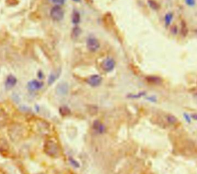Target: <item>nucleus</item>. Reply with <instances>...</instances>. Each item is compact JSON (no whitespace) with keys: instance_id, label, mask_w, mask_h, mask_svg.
Wrapping results in <instances>:
<instances>
[{"instance_id":"nucleus-1","label":"nucleus","mask_w":197,"mask_h":174,"mask_svg":"<svg viewBox=\"0 0 197 174\" xmlns=\"http://www.w3.org/2000/svg\"><path fill=\"white\" fill-rule=\"evenodd\" d=\"M8 132V136L13 142H19L24 137L25 128L22 124H11Z\"/></svg>"},{"instance_id":"nucleus-2","label":"nucleus","mask_w":197,"mask_h":174,"mask_svg":"<svg viewBox=\"0 0 197 174\" xmlns=\"http://www.w3.org/2000/svg\"><path fill=\"white\" fill-rule=\"evenodd\" d=\"M44 151L50 156H55L59 153V147L52 140H47L44 144Z\"/></svg>"},{"instance_id":"nucleus-3","label":"nucleus","mask_w":197,"mask_h":174,"mask_svg":"<svg viewBox=\"0 0 197 174\" xmlns=\"http://www.w3.org/2000/svg\"><path fill=\"white\" fill-rule=\"evenodd\" d=\"M50 16L52 20L58 22L63 18L64 12L60 6L56 5L51 9Z\"/></svg>"},{"instance_id":"nucleus-4","label":"nucleus","mask_w":197,"mask_h":174,"mask_svg":"<svg viewBox=\"0 0 197 174\" xmlns=\"http://www.w3.org/2000/svg\"><path fill=\"white\" fill-rule=\"evenodd\" d=\"M102 69L107 72L109 73L111 72L114 70V69L115 67V61L113 58L111 57H108L106 59H105L101 65Z\"/></svg>"},{"instance_id":"nucleus-5","label":"nucleus","mask_w":197,"mask_h":174,"mask_svg":"<svg viewBox=\"0 0 197 174\" xmlns=\"http://www.w3.org/2000/svg\"><path fill=\"white\" fill-rule=\"evenodd\" d=\"M86 47L91 52H95L100 47V43L95 37H89L86 40Z\"/></svg>"},{"instance_id":"nucleus-6","label":"nucleus","mask_w":197,"mask_h":174,"mask_svg":"<svg viewBox=\"0 0 197 174\" xmlns=\"http://www.w3.org/2000/svg\"><path fill=\"white\" fill-rule=\"evenodd\" d=\"M86 81L88 85L91 87H98L102 81V77L100 75H92L86 78Z\"/></svg>"},{"instance_id":"nucleus-7","label":"nucleus","mask_w":197,"mask_h":174,"mask_svg":"<svg viewBox=\"0 0 197 174\" xmlns=\"http://www.w3.org/2000/svg\"><path fill=\"white\" fill-rule=\"evenodd\" d=\"M43 86V83L36 80L29 81L28 83V89L31 91H35L41 89Z\"/></svg>"},{"instance_id":"nucleus-8","label":"nucleus","mask_w":197,"mask_h":174,"mask_svg":"<svg viewBox=\"0 0 197 174\" xmlns=\"http://www.w3.org/2000/svg\"><path fill=\"white\" fill-rule=\"evenodd\" d=\"M17 83V78L13 75H9L6 78L5 82V86L6 89H10L14 87Z\"/></svg>"},{"instance_id":"nucleus-9","label":"nucleus","mask_w":197,"mask_h":174,"mask_svg":"<svg viewBox=\"0 0 197 174\" xmlns=\"http://www.w3.org/2000/svg\"><path fill=\"white\" fill-rule=\"evenodd\" d=\"M56 91L58 94L65 95L67 94L69 91V86L67 83H61L57 86Z\"/></svg>"},{"instance_id":"nucleus-10","label":"nucleus","mask_w":197,"mask_h":174,"mask_svg":"<svg viewBox=\"0 0 197 174\" xmlns=\"http://www.w3.org/2000/svg\"><path fill=\"white\" fill-rule=\"evenodd\" d=\"M8 116L6 111L0 108V129L4 127L8 122Z\"/></svg>"},{"instance_id":"nucleus-11","label":"nucleus","mask_w":197,"mask_h":174,"mask_svg":"<svg viewBox=\"0 0 197 174\" xmlns=\"http://www.w3.org/2000/svg\"><path fill=\"white\" fill-rule=\"evenodd\" d=\"M146 80L148 83L153 85H160L162 83V80L161 77L155 75L148 76L146 77Z\"/></svg>"},{"instance_id":"nucleus-12","label":"nucleus","mask_w":197,"mask_h":174,"mask_svg":"<svg viewBox=\"0 0 197 174\" xmlns=\"http://www.w3.org/2000/svg\"><path fill=\"white\" fill-rule=\"evenodd\" d=\"M61 70H57L55 71L52 72L50 75L49 77V79H48V84L49 85H51L52 84H53L57 79L58 78V77H60V75H61Z\"/></svg>"},{"instance_id":"nucleus-13","label":"nucleus","mask_w":197,"mask_h":174,"mask_svg":"<svg viewBox=\"0 0 197 174\" xmlns=\"http://www.w3.org/2000/svg\"><path fill=\"white\" fill-rule=\"evenodd\" d=\"M93 129L99 133H103L105 131V127L104 124L99 121H95L93 124Z\"/></svg>"},{"instance_id":"nucleus-14","label":"nucleus","mask_w":197,"mask_h":174,"mask_svg":"<svg viewBox=\"0 0 197 174\" xmlns=\"http://www.w3.org/2000/svg\"><path fill=\"white\" fill-rule=\"evenodd\" d=\"M188 33V28L185 20H182L180 23V34L183 37H185Z\"/></svg>"},{"instance_id":"nucleus-15","label":"nucleus","mask_w":197,"mask_h":174,"mask_svg":"<svg viewBox=\"0 0 197 174\" xmlns=\"http://www.w3.org/2000/svg\"><path fill=\"white\" fill-rule=\"evenodd\" d=\"M9 149V145L7 141L2 138L0 139V152H5Z\"/></svg>"},{"instance_id":"nucleus-16","label":"nucleus","mask_w":197,"mask_h":174,"mask_svg":"<svg viewBox=\"0 0 197 174\" xmlns=\"http://www.w3.org/2000/svg\"><path fill=\"white\" fill-rule=\"evenodd\" d=\"M148 5L153 10L157 11L160 9V6L159 4L155 0H148Z\"/></svg>"},{"instance_id":"nucleus-17","label":"nucleus","mask_w":197,"mask_h":174,"mask_svg":"<svg viewBox=\"0 0 197 174\" xmlns=\"http://www.w3.org/2000/svg\"><path fill=\"white\" fill-rule=\"evenodd\" d=\"M166 120L170 124H176L178 122L177 118L171 114H169L166 116Z\"/></svg>"},{"instance_id":"nucleus-18","label":"nucleus","mask_w":197,"mask_h":174,"mask_svg":"<svg viewBox=\"0 0 197 174\" xmlns=\"http://www.w3.org/2000/svg\"><path fill=\"white\" fill-rule=\"evenodd\" d=\"M173 15L172 13H168L165 14L164 17V21L166 26H169L170 25L173 20Z\"/></svg>"},{"instance_id":"nucleus-19","label":"nucleus","mask_w":197,"mask_h":174,"mask_svg":"<svg viewBox=\"0 0 197 174\" xmlns=\"http://www.w3.org/2000/svg\"><path fill=\"white\" fill-rule=\"evenodd\" d=\"M80 20H81V17L80 13L77 11H75L72 15V18L73 23L74 24H77L80 23Z\"/></svg>"},{"instance_id":"nucleus-20","label":"nucleus","mask_w":197,"mask_h":174,"mask_svg":"<svg viewBox=\"0 0 197 174\" xmlns=\"http://www.w3.org/2000/svg\"><path fill=\"white\" fill-rule=\"evenodd\" d=\"M59 111L60 114L62 116H68L70 114V110L68 107H65V106H63L61 107L60 110Z\"/></svg>"},{"instance_id":"nucleus-21","label":"nucleus","mask_w":197,"mask_h":174,"mask_svg":"<svg viewBox=\"0 0 197 174\" xmlns=\"http://www.w3.org/2000/svg\"><path fill=\"white\" fill-rule=\"evenodd\" d=\"M81 34V29L78 27H75L72 31L71 36L72 38L75 39L78 37Z\"/></svg>"},{"instance_id":"nucleus-22","label":"nucleus","mask_w":197,"mask_h":174,"mask_svg":"<svg viewBox=\"0 0 197 174\" xmlns=\"http://www.w3.org/2000/svg\"><path fill=\"white\" fill-rule=\"evenodd\" d=\"M171 32L173 35H176L178 32V28L176 25H173L171 28Z\"/></svg>"},{"instance_id":"nucleus-23","label":"nucleus","mask_w":197,"mask_h":174,"mask_svg":"<svg viewBox=\"0 0 197 174\" xmlns=\"http://www.w3.org/2000/svg\"><path fill=\"white\" fill-rule=\"evenodd\" d=\"M185 1L186 4L190 6H194L196 4V0H185Z\"/></svg>"},{"instance_id":"nucleus-24","label":"nucleus","mask_w":197,"mask_h":174,"mask_svg":"<svg viewBox=\"0 0 197 174\" xmlns=\"http://www.w3.org/2000/svg\"><path fill=\"white\" fill-rule=\"evenodd\" d=\"M65 0H52V2L58 6L60 5H63L65 3Z\"/></svg>"},{"instance_id":"nucleus-25","label":"nucleus","mask_w":197,"mask_h":174,"mask_svg":"<svg viewBox=\"0 0 197 174\" xmlns=\"http://www.w3.org/2000/svg\"><path fill=\"white\" fill-rule=\"evenodd\" d=\"M183 116L185 118V120L188 123H190L191 122V117L188 115V114H187V113H184L183 114Z\"/></svg>"},{"instance_id":"nucleus-26","label":"nucleus","mask_w":197,"mask_h":174,"mask_svg":"<svg viewBox=\"0 0 197 174\" xmlns=\"http://www.w3.org/2000/svg\"><path fill=\"white\" fill-rule=\"evenodd\" d=\"M191 118L194 120L197 121V114H193L191 115Z\"/></svg>"},{"instance_id":"nucleus-27","label":"nucleus","mask_w":197,"mask_h":174,"mask_svg":"<svg viewBox=\"0 0 197 174\" xmlns=\"http://www.w3.org/2000/svg\"><path fill=\"white\" fill-rule=\"evenodd\" d=\"M75 2H79L80 0H73Z\"/></svg>"},{"instance_id":"nucleus-28","label":"nucleus","mask_w":197,"mask_h":174,"mask_svg":"<svg viewBox=\"0 0 197 174\" xmlns=\"http://www.w3.org/2000/svg\"><path fill=\"white\" fill-rule=\"evenodd\" d=\"M195 98H196V100H197V94L195 95Z\"/></svg>"}]
</instances>
